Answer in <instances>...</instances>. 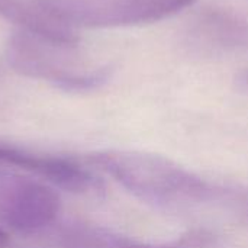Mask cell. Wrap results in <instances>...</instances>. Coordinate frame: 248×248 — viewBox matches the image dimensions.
<instances>
[{"mask_svg":"<svg viewBox=\"0 0 248 248\" xmlns=\"http://www.w3.org/2000/svg\"><path fill=\"white\" fill-rule=\"evenodd\" d=\"M182 42L208 57L248 54V15L228 6L209 4L185 25Z\"/></svg>","mask_w":248,"mask_h":248,"instance_id":"5","label":"cell"},{"mask_svg":"<svg viewBox=\"0 0 248 248\" xmlns=\"http://www.w3.org/2000/svg\"><path fill=\"white\" fill-rule=\"evenodd\" d=\"M237 84H238L240 89L248 92V70L241 71V73L237 76Z\"/></svg>","mask_w":248,"mask_h":248,"instance_id":"9","label":"cell"},{"mask_svg":"<svg viewBox=\"0 0 248 248\" xmlns=\"http://www.w3.org/2000/svg\"><path fill=\"white\" fill-rule=\"evenodd\" d=\"M74 48L17 29L7 39L6 60L20 76L46 80L64 92L83 93L105 86L112 70L109 67L76 70L71 62Z\"/></svg>","mask_w":248,"mask_h":248,"instance_id":"2","label":"cell"},{"mask_svg":"<svg viewBox=\"0 0 248 248\" xmlns=\"http://www.w3.org/2000/svg\"><path fill=\"white\" fill-rule=\"evenodd\" d=\"M60 209V196L51 186L0 171V219L13 231L38 232L57 219Z\"/></svg>","mask_w":248,"mask_h":248,"instance_id":"4","label":"cell"},{"mask_svg":"<svg viewBox=\"0 0 248 248\" xmlns=\"http://www.w3.org/2000/svg\"><path fill=\"white\" fill-rule=\"evenodd\" d=\"M137 199L161 209H187L212 201L218 190L195 173L161 155L106 150L89 157Z\"/></svg>","mask_w":248,"mask_h":248,"instance_id":"1","label":"cell"},{"mask_svg":"<svg viewBox=\"0 0 248 248\" xmlns=\"http://www.w3.org/2000/svg\"><path fill=\"white\" fill-rule=\"evenodd\" d=\"M7 244H9V235L3 228H0V248L7 247Z\"/></svg>","mask_w":248,"mask_h":248,"instance_id":"10","label":"cell"},{"mask_svg":"<svg viewBox=\"0 0 248 248\" xmlns=\"http://www.w3.org/2000/svg\"><path fill=\"white\" fill-rule=\"evenodd\" d=\"M33 3L48 19L74 31L155 23L192 7L196 0H33Z\"/></svg>","mask_w":248,"mask_h":248,"instance_id":"3","label":"cell"},{"mask_svg":"<svg viewBox=\"0 0 248 248\" xmlns=\"http://www.w3.org/2000/svg\"><path fill=\"white\" fill-rule=\"evenodd\" d=\"M0 163L31 171L52 186L70 193L84 195L102 189V183L96 176L77 163L62 157L38 155L12 145L0 144Z\"/></svg>","mask_w":248,"mask_h":248,"instance_id":"6","label":"cell"},{"mask_svg":"<svg viewBox=\"0 0 248 248\" xmlns=\"http://www.w3.org/2000/svg\"><path fill=\"white\" fill-rule=\"evenodd\" d=\"M29 10V0H0V16L20 26Z\"/></svg>","mask_w":248,"mask_h":248,"instance_id":"8","label":"cell"},{"mask_svg":"<svg viewBox=\"0 0 248 248\" xmlns=\"http://www.w3.org/2000/svg\"><path fill=\"white\" fill-rule=\"evenodd\" d=\"M58 246L60 248H212L215 235L208 230L198 228L171 241L144 243L103 227L77 224L62 231Z\"/></svg>","mask_w":248,"mask_h":248,"instance_id":"7","label":"cell"}]
</instances>
